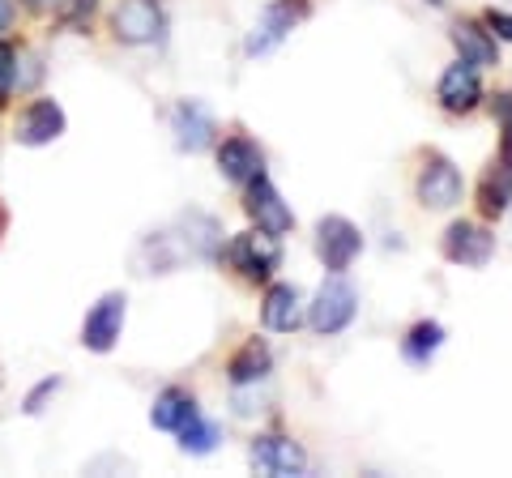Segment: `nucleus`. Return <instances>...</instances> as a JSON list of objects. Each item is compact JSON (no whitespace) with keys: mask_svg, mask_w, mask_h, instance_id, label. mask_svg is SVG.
Returning a JSON list of instances; mask_svg holds the SVG:
<instances>
[{"mask_svg":"<svg viewBox=\"0 0 512 478\" xmlns=\"http://www.w3.org/2000/svg\"><path fill=\"white\" fill-rule=\"evenodd\" d=\"M94 9H99V0H73V13H69V26L77 30L82 22H90L94 18Z\"/></svg>","mask_w":512,"mask_h":478,"instance_id":"nucleus-25","label":"nucleus"},{"mask_svg":"<svg viewBox=\"0 0 512 478\" xmlns=\"http://www.w3.org/2000/svg\"><path fill=\"white\" fill-rule=\"evenodd\" d=\"M218 171H222V180H231V184H248L252 175L265 171V158H261V150H256V141L227 137L218 146Z\"/></svg>","mask_w":512,"mask_h":478,"instance_id":"nucleus-13","label":"nucleus"},{"mask_svg":"<svg viewBox=\"0 0 512 478\" xmlns=\"http://www.w3.org/2000/svg\"><path fill=\"white\" fill-rule=\"evenodd\" d=\"M444 257L453 265H466V269H483L495 257V235L483 227V222H453L444 231Z\"/></svg>","mask_w":512,"mask_h":478,"instance_id":"nucleus-8","label":"nucleus"},{"mask_svg":"<svg viewBox=\"0 0 512 478\" xmlns=\"http://www.w3.org/2000/svg\"><path fill=\"white\" fill-rule=\"evenodd\" d=\"M231 265L239 269L244 278L252 282H269L274 269L282 265V248H278V235H265V231H244L231 239Z\"/></svg>","mask_w":512,"mask_h":478,"instance_id":"nucleus-4","label":"nucleus"},{"mask_svg":"<svg viewBox=\"0 0 512 478\" xmlns=\"http://www.w3.org/2000/svg\"><path fill=\"white\" fill-rule=\"evenodd\" d=\"M495 111H500V120H504V146H512V94H500Z\"/></svg>","mask_w":512,"mask_h":478,"instance_id":"nucleus-26","label":"nucleus"},{"mask_svg":"<svg viewBox=\"0 0 512 478\" xmlns=\"http://www.w3.org/2000/svg\"><path fill=\"white\" fill-rule=\"evenodd\" d=\"M188 414H197L192 393L188 389H163L150 406V423L158 427V432H180V427L188 423Z\"/></svg>","mask_w":512,"mask_h":478,"instance_id":"nucleus-18","label":"nucleus"},{"mask_svg":"<svg viewBox=\"0 0 512 478\" xmlns=\"http://www.w3.org/2000/svg\"><path fill=\"white\" fill-rule=\"evenodd\" d=\"M453 43H457V52H461L466 65H474V69L495 65V39H491V30H483L478 22H457Z\"/></svg>","mask_w":512,"mask_h":478,"instance_id":"nucleus-19","label":"nucleus"},{"mask_svg":"<svg viewBox=\"0 0 512 478\" xmlns=\"http://www.w3.org/2000/svg\"><path fill=\"white\" fill-rule=\"evenodd\" d=\"M478 99H483V86H478V69L466 65V60H457V65L440 77V103H444L448 111H470V107H478Z\"/></svg>","mask_w":512,"mask_h":478,"instance_id":"nucleus-15","label":"nucleus"},{"mask_svg":"<svg viewBox=\"0 0 512 478\" xmlns=\"http://www.w3.org/2000/svg\"><path fill=\"white\" fill-rule=\"evenodd\" d=\"M13 26V0H0V35Z\"/></svg>","mask_w":512,"mask_h":478,"instance_id":"nucleus-28","label":"nucleus"},{"mask_svg":"<svg viewBox=\"0 0 512 478\" xmlns=\"http://www.w3.org/2000/svg\"><path fill=\"white\" fill-rule=\"evenodd\" d=\"M461 171L448 163L444 154H431L423 171H419V184H414V193H419V205H427V210H453V205L461 201Z\"/></svg>","mask_w":512,"mask_h":478,"instance_id":"nucleus-7","label":"nucleus"},{"mask_svg":"<svg viewBox=\"0 0 512 478\" xmlns=\"http://www.w3.org/2000/svg\"><path fill=\"white\" fill-rule=\"evenodd\" d=\"M56 393H60V380H56V376H52V380H39V385H35V389H30V393H26V402H22V410H26V414H39V410H43L47 402H52V397H56Z\"/></svg>","mask_w":512,"mask_h":478,"instance_id":"nucleus-23","label":"nucleus"},{"mask_svg":"<svg viewBox=\"0 0 512 478\" xmlns=\"http://www.w3.org/2000/svg\"><path fill=\"white\" fill-rule=\"evenodd\" d=\"M355 312H359V291L342 274H333V278L320 282V291H316L312 329L320 338H333V333H342L350 321H355Z\"/></svg>","mask_w":512,"mask_h":478,"instance_id":"nucleus-1","label":"nucleus"},{"mask_svg":"<svg viewBox=\"0 0 512 478\" xmlns=\"http://www.w3.org/2000/svg\"><path fill=\"white\" fill-rule=\"evenodd\" d=\"M175 436H180V449L192 457H205V453L218 449V427L210 419H201V414H188V423Z\"/></svg>","mask_w":512,"mask_h":478,"instance_id":"nucleus-21","label":"nucleus"},{"mask_svg":"<svg viewBox=\"0 0 512 478\" xmlns=\"http://www.w3.org/2000/svg\"><path fill=\"white\" fill-rule=\"evenodd\" d=\"M60 133H64V107L56 99L26 103L18 124H13V137H18V146H52Z\"/></svg>","mask_w":512,"mask_h":478,"instance_id":"nucleus-10","label":"nucleus"},{"mask_svg":"<svg viewBox=\"0 0 512 478\" xmlns=\"http://www.w3.org/2000/svg\"><path fill=\"white\" fill-rule=\"evenodd\" d=\"M124 312H128V299L120 291L103 295L82 321V346L94 350V355H107V350L120 342V333H124Z\"/></svg>","mask_w":512,"mask_h":478,"instance_id":"nucleus-6","label":"nucleus"},{"mask_svg":"<svg viewBox=\"0 0 512 478\" xmlns=\"http://www.w3.org/2000/svg\"><path fill=\"white\" fill-rule=\"evenodd\" d=\"M508 201H512V146H504L500 163L487 171L483 193H478V205H483L487 218H500V214L508 210Z\"/></svg>","mask_w":512,"mask_h":478,"instance_id":"nucleus-17","label":"nucleus"},{"mask_svg":"<svg viewBox=\"0 0 512 478\" xmlns=\"http://www.w3.org/2000/svg\"><path fill=\"white\" fill-rule=\"evenodd\" d=\"M444 346V329L436 321H419L410 333H406V342H402V355L414 363V368H423V363L436 355V350Z\"/></svg>","mask_w":512,"mask_h":478,"instance_id":"nucleus-20","label":"nucleus"},{"mask_svg":"<svg viewBox=\"0 0 512 478\" xmlns=\"http://www.w3.org/2000/svg\"><path fill=\"white\" fill-rule=\"evenodd\" d=\"M261 321H265V329H274V333L299 329L303 325V295H299V286H291V282L269 286V295L261 304Z\"/></svg>","mask_w":512,"mask_h":478,"instance_id":"nucleus-14","label":"nucleus"},{"mask_svg":"<svg viewBox=\"0 0 512 478\" xmlns=\"http://www.w3.org/2000/svg\"><path fill=\"white\" fill-rule=\"evenodd\" d=\"M171 133H175V146H180L184 154H201V150L214 146L218 124L197 99H184V103H175V111H171Z\"/></svg>","mask_w":512,"mask_h":478,"instance_id":"nucleus-11","label":"nucleus"},{"mask_svg":"<svg viewBox=\"0 0 512 478\" xmlns=\"http://www.w3.org/2000/svg\"><path fill=\"white\" fill-rule=\"evenodd\" d=\"M69 0H22V9H30V13H39V18H47V13H60Z\"/></svg>","mask_w":512,"mask_h":478,"instance_id":"nucleus-27","label":"nucleus"},{"mask_svg":"<svg viewBox=\"0 0 512 478\" xmlns=\"http://www.w3.org/2000/svg\"><path fill=\"white\" fill-rule=\"evenodd\" d=\"M487 30H495L500 39H508V43H512V13L491 9V13H487Z\"/></svg>","mask_w":512,"mask_h":478,"instance_id":"nucleus-24","label":"nucleus"},{"mask_svg":"<svg viewBox=\"0 0 512 478\" xmlns=\"http://www.w3.org/2000/svg\"><path fill=\"white\" fill-rule=\"evenodd\" d=\"M116 39L128 43V47H146L154 39H163V9L154 5V0H124L116 9Z\"/></svg>","mask_w":512,"mask_h":478,"instance_id":"nucleus-9","label":"nucleus"},{"mask_svg":"<svg viewBox=\"0 0 512 478\" xmlns=\"http://www.w3.org/2000/svg\"><path fill=\"white\" fill-rule=\"evenodd\" d=\"M252 466L265 470V474H303L308 466V457L295 440L286 436H256L252 440Z\"/></svg>","mask_w":512,"mask_h":478,"instance_id":"nucleus-12","label":"nucleus"},{"mask_svg":"<svg viewBox=\"0 0 512 478\" xmlns=\"http://www.w3.org/2000/svg\"><path fill=\"white\" fill-rule=\"evenodd\" d=\"M18 90V47L0 39V103Z\"/></svg>","mask_w":512,"mask_h":478,"instance_id":"nucleus-22","label":"nucleus"},{"mask_svg":"<svg viewBox=\"0 0 512 478\" xmlns=\"http://www.w3.org/2000/svg\"><path fill=\"white\" fill-rule=\"evenodd\" d=\"M248 214H252V222H256V231H265V235H286L295 227V214H291V205L282 201V193L274 184H269V175L261 171V175H252L248 180Z\"/></svg>","mask_w":512,"mask_h":478,"instance_id":"nucleus-5","label":"nucleus"},{"mask_svg":"<svg viewBox=\"0 0 512 478\" xmlns=\"http://www.w3.org/2000/svg\"><path fill=\"white\" fill-rule=\"evenodd\" d=\"M359 252H363V231L350 218L329 214V218L316 222V257L325 261V269H333V274H346V269L355 265Z\"/></svg>","mask_w":512,"mask_h":478,"instance_id":"nucleus-3","label":"nucleus"},{"mask_svg":"<svg viewBox=\"0 0 512 478\" xmlns=\"http://www.w3.org/2000/svg\"><path fill=\"white\" fill-rule=\"evenodd\" d=\"M312 5L308 0H269V5L261 9V18H256L252 26V35H248V56H265V52H274V47L291 35V30L308 18Z\"/></svg>","mask_w":512,"mask_h":478,"instance_id":"nucleus-2","label":"nucleus"},{"mask_svg":"<svg viewBox=\"0 0 512 478\" xmlns=\"http://www.w3.org/2000/svg\"><path fill=\"white\" fill-rule=\"evenodd\" d=\"M0 231H5V210H0Z\"/></svg>","mask_w":512,"mask_h":478,"instance_id":"nucleus-29","label":"nucleus"},{"mask_svg":"<svg viewBox=\"0 0 512 478\" xmlns=\"http://www.w3.org/2000/svg\"><path fill=\"white\" fill-rule=\"evenodd\" d=\"M269 368H274V355H269V346L261 338H252V342H244L231 355L227 376H231V385H256V380L269 376Z\"/></svg>","mask_w":512,"mask_h":478,"instance_id":"nucleus-16","label":"nucleus"}]
</instances>
